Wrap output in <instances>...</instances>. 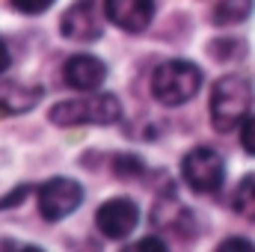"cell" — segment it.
Listing matches in <instances>:
<instances>
[{
  "label": "cell",
  "mask_w": 255,
  "mask_h": 252,
  "mask_svg": "<svg viewBox=\"0 0 255 252\" xmlns=\"http://www.w3.org/2000/svg\"><path fill=\"white\" fill-rule=\"evenodd\" d=\"M255 101L253 83L241 74H223L211 89V125L220 133H229L244 125Z\"/></svg>",
  "instance_id": "cell-1"
},
{
  "label": "cell",
  "mask_w": 255,
  "mask_h": 252,
  "mask_svg": "<svg viewBox=\"0 0 255 252\" xmlns=\"http://www.w3.org/2000/svg\"><path fill=\"white\" fill-rule=\"evenodd\" d=\"M48 119L60 127L77 125H116L122 119V104L113 92H92L83 98H68L51 107Z\"/></svg>",
  "instance_id": "cell-2"
},
{
  "label": "cell",
  "mask_w": 255,
  "mask_h": 252,
  "mask_svg": "<svg viewBox=\"0 0 255 252\" xmlns=\"http://www.w3.org/2000/svg\"><path fill=\"white\" fill-rule=\"evenodd\" d=\"M202 71L190 60H166L151 74V95L163 107H181L193 101L202 89Z\"/></svg>",
  "instance_id": "cell-3"
},
{
  "label": "cell",
  "mask_w": 255,
  "mask_h": 252,
  "mask_svg": "<svg viewBox=\"0 0 255 252\" xmlns=\"http://www.w3.org/2000/svg\"><path fill=\"white\" fill-rule=\"evenodd\" d=\"M181 178L196 193H214L226 181V160L211 145H196L181 160Z\"/></svg>",
  "instance_id": "cell-4"
},
{
  "label": "cell",
  "mask_w": 255,
  "mask_h": 252,
  "mask_svg": "<svg viewBox=\"0 0 255 252\" xmlns=\"http://www.w3.org/2000/svg\"><path fill=\"white\" fill-rule=\"evenodd\" d=\"M83 202V187L80 181L74 178H51L45 181L39 193H36V205H39V214L48 220V223H57V220H65L68 214H74Z\"/></svg>",
  "instance_id": "cell-5"
},
{
  "label": "cell",
  "mask_w": 255,
  "mask_h": 252,
  "mask_svg": "<svg viewBox=\"0 0 255 252\" xmlns=\"http://www.w3.org/2000/svg\"><path fill=\"white\" fill-rule=\"evenodd\" d=\"M95 226L104 238L110 241H122L128 238L136 226H139V208L133 199L128 196H116V199H107L98 211H95Z\"/></svg>",
  "instance_id": "cell-6"
},
{
  "label": "cell",
  "mask_w": 255,
  "mask_h": 252,
  "mask_svg": "<svg viewBox=\"0 0 255 252\" xmlns=\"http://www.w3.org/2000/svg\"><path fill=\"white\" fill-rule=\"evenodd\" d=\"M104 15L125 33H142L154 21V0H104Z\"/></svg>",
  "instance_id": "cell-7"
},
{
  "label": "cell",
  "mask_w": 255,
  "mask_h": 252,
  "mask_svg": "<svg viewBox=\"0 0 255 252\" xmlns=\"http://www.w3.org/2000/svg\"><path fill=\"white\" fill-rule=\"evenodd\" d=\"M63 80L74 92H95L107 80V65L92 54H74L63 65Z\"/></svg>",
  "instance_id": "cell-8"
},
{
  "label": "cell",
  "mask_w": 255,
  "mask_h": 252,
  "mask_svg": "<svg viewBox=\"0 0 255 252\" xmlns=\"http://www.w3.org/2000/svg\"><path fill=\"white\" fill-rule=\"evenodd\" d=\"M65 39L74 42H95L101 39V18L95 15V0H77L74 6H68L60 21Z\"/></svg>",
  "instance_id": "cell-9"
},
{
  "label": "cell",
  "mask_w": 255,
  "mask_h": 252,
  "mask_svg": "<svg viewBox=\"0 0 255 252\" xmlns=\"http://www.w3.org/2000/svg\"><path fill=\"white\" fill-rule=\"evenodd\" d=\"M42 98V86H24V83H6L0 86V113H27Z\"/></svg>",
  "instance_id": "cell-10"
},
{
  "label": "cell",
  "mask_w": 255,
  "mask_h": 252,
  "mask_svg": "<svg viewBox=\"0 0 255 252\" xmlns=\"http://www.w3.org/2000/svg\"><path fill=\"white\" fill-rule=\"evenodd\" d=\"M255 9V0H217L214 3V12H211V21L217 27H235V24H244Z\"/></svg>",
  "instance_id": "cell-11"
},
{
  "label": "cell",
  "mask_w": 255,
  "mask_h": 252,
  "mask_svg": "<svg viewBox=\"0 0 255 252\" xmlns=\"http://www.w3.org/2000/svg\"><path fill=\"white\" fill-rule=\"evenodd\" d=\"M232 208H235V214H241L244 220L255 223V172H250L247 178H241V184L235 187Z\"/></svg>",
  "instance_id": "cell-12"
},
{
  "label": "cell",
  "mask_w": 255,
  "mask_h": 252,
  "mask_svg": "<svg viewBox=\"0 0 255 252\" xmlns=\"http://www.w3.org/2000/svg\"><path fill=\"white\" fill-rule=\"evenodd\" d=\"M113 163H116V175L119 178H136V175L145 172V166H142V160L136 154H119Z\"/></svg>",
  "instance_id": "cell-13"
},
{
  "label": "cell",
  "mask_w": 255,
  "mask_h": 252,
  "mask_svg": "<svg viewBox=\"0 0 255 252\" xmlns=\"http://www.w3.org/2000/svg\"><path fill=\"white\" fill-rule=\"evenodd\" d=\"M12 9H18L21 15H42L54 6V0H9Z\"/></svg>",
  "instance_id": "cell-14"
},
{
  "label": "cell",
  "mask_w": 255,
  "mask_h": 252,
  "mask_svg": "<svg viewBox=\"0 0 255 252\" xmlns=\"http://www.w3.org/2000/svg\"><path fill=\"white\" fill-rule=\"evenodd\" d=\"M241 145L247 154L255 157V116H247L244 125H241Z\"/></svg>",
  "instance_id": "cell-15"
},
{
  "label": "cell",
  "mask_w": 255,
  "mask_h": 252,
  "mask_svg": "<svg viewBox=\"0 0 255 252\" xmlns=\"http://www.w3.org/2000/svg\"><path fill=\"white\" fill-rule=\"evenodd\" d=\"M128 250H130V252H139V250H154V252H166V244H163L160 238H145V241H133V244H128Z\"/></svg>",
  "instance_id": "cell-16"
},
{
  "label": "cell",
  "mask_w": 255,
  "mask_h": 252,
  "mask_svg": "<svg viewBox=\"0 0 255 252\" xmlns=\"http://www.w3.org/2000/svg\"><path fill=\"white\" fill-rule=\"evenodd\" d=\"M217 250H220V252H229V250H241V252L250 250V252H253L255 244H253V241H247V238H229V241H223Z\"/></svg>",
  "instance_id": "cell-17"
},
{
  "label": "cell",
  "mask_w": 255,
  "mask_h": 252,
  "mask_svg": "<svg viewBox=\"0 0 255 252\" xmlns=\"http://www.w3.org/2000/svg\"><path fill=\"white\" fill-rule=\"evenodd\" d=\"M27 190H30V187H18L12 196H3V199H0V211H3V208H15V205L27 196Z\"/></svg>",
  "instance_id": "cell-18"
},
{
  "label": "cell",
  "mask_w": 255,
  "mask_h": 252,
  "mask_svg": "<svg viewBox=\"0 0 255 252\" xmlns=\"http://www.w3.org/2000/svg\"><path fill=\"white\" fill-rule=\"evenodd\" d=\"M9 63H12V57H9V48H6V42L0 39V74L9 68Z\"/></svg>",
  "instance_id": "cell-19"
}]
</instances>
